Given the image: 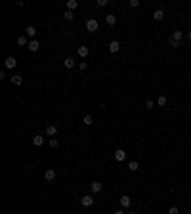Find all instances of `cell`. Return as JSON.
<instances>
[{"label":"cell","mask_w":191,"mask_h":214,"mask_svg":"<svg viewBox=\"0 0 191 214\" xmlns=\"http://www.w3.org/2000/svg\"><path fill=\"white\" fill-rule=\"evenodd\" d=\"M98 27H100V23L96 21V19H88V21H86V29L90 33H96V31H98Z\"/></svg>","instance_id":"cell-1"},{"label":"cell","mask_w":191,"mask_h":214,"mask_svg":"<svg viewBox=\"0 0 191 214\" xmlns=\"http://www.w3.org/2000/svg\"><path fill=\"white\" fill-rule=\"evenodd\" d=\"M90 189H92L94 193H100L101 189H103V184H101V182H92V184H90Z\"/></svg>","instance_id":"cell-2"},{"label":"cell","mask_w":191,"mask_h":214,"mask_svg":"<svg viewBox=\"0 0 191 214\" xmlns=\"http://www.w3.org/2000/svg\"><path fill=\"white\" fill-rule=\"evenodd\" d=\"M44 178H46V182H54V180H55V170H46V172H44Z\"/></svg>","instance_id":"cell-3"},{"label":"cell","mask_w":191,"mask_h":214,"mask_svg":"<svg viewBox=\"0 0 191 214\" xmlns=\"http://www.w3.org/2000/svg\"><path fill=\"white\" fill-rule=\"evenodd\" d=\"M4 65H6V69H14L15 65H17V61H15V57H6Z\"/></svg>","instance_id":"cell-4"},{"label":"cell","mask_w":191,"mask_h":214,"mask_svg":"<svg viewBox=\"0 0 191 214\" xmlns=\"http://www.w3.org/2000/svg\"><path fill=\"white\" fill-rule=\"evenodd\" d=\"M80 203H82V206H92V205H94V199H92L90 195H86V197H82V199H80Z\"/></svg>","instance_id":"cell-5"},{"label":"cell","mask_w":191,"mask_h":214,"mask_svg":"<svg viewBox=\"0 0 191 214\" xmlns=\"http://www.w3.org/2000/svg\"><path fill=\"white\" fill-rule=\"evenodd\" d=\"M118 50H120V44H118V40H113V42L109 44V52H111V54H115V52H118Z\"/></svg>","instance_id":"cell-6"},{"label":"cell","mask_w":191,"mask_h":214,"mask_svg":"<svg viewBox=\"0 0 191 214\" xmlns=\"http://www.w3.org/2000/svg\"><path fill=\"white\" fill-rule=\"evenodd\" d=\"M115 159H117L118 163H120V161H124V159H126V153H124L122 149H117V151H115Z\"/></svg>","instance_id":"cell-7"},{"label":"cell","mask_w":191,"mask_h":214,"mask_svg":"<svg viewBox=\"0 0 191 214\" xmlns=\"http://www.w3.org/2000/svg\"><path fill=\"white\" fill-rule=\"evenodd\" d=\"M130 203H132V201H130V197H128V195H122V197H120V206H122V208L130 206Z\"/></svg>","instance_id":"cell-8"},{"label":"cell","mask_w":191,"mask_h":214,"mask_svg":"<svg viewBox=\"0 0 191 214\" xmlns=\"http://www.w3.org/2000/svg\"><path fill=\"white\" fill-rule=\"evenodd\" d=\"M31 52H37L38 48H40V44H38V40H29V46H27Z\"/></svg>","instance_id":"cell-9"},{"label":"cell","mask_w":191,"mask_h":214,"mask_svg":"<svg viewBox=\"0 0 191 214\" xmlns=\"http://www.w3.org/2000/svg\"><path fill=\"white\" fill-rule=\"evenodd\" d=\"M170 38H172V40H176V42H182V38H183V33H182V31H174V33H172V37H170Z\"/></svg>","instance_id":"cell-10"},{"label":"cell","mask_w":191,"mask_h":214,"mask_svg":"<svg viewBox=\"0 0 191 214\" xmlns=\"http://www.w3.org/2000/svg\"><path fill=\"white\" fill-rule=\"evenodd\" d=\"M46 134H48V136H55V134H57V126H54V124L46 126Z\"/></svg>","instance_id":"cell-11"},{"label":"cell","mask_w":191,"mask_h":214,"mask_svg":"<svg viewBox=\"0 0 191 214\" xmlns=\"http://www.w3.org/2000/svg\"><path fill=\"white\" fill-rule=\"evenodd\" d=\"M163 17H164V12H163V10H155V12H153V19H155V21H161Z\"/></svg>","instance_id":"cell-12"},{"label":"cell","mask_w":191,"mask_h":214,"mask_svg":"<svg viewBox=\"0 0 191 214\" xmlns=\"http://www.w3.org/2000/svg\"><path fill=\"white\" fill-rule=\"evenodd\" d=\"M21 82H23V77H21V75H14V77H12V84H15V86H21Z\"/></svg>","instance_id":"cell-13"},{"label":"cell","mask_w":191,"mask_h":214,"mask_svg":"<svg viewBox=\"0 0 191 214\" xmlns=\"http://www.w3.org/2000/svg\"><path fill=\"white\" fill-rule=\"evenodd\" d=\"M25 31H27V37H31L33 40H35V35H37V29L33 27V25H29V27L25 29Z\"/></svg>","instance_id":"cell-14"},{"label":"cell","mask_w":191,"mask_h":214,"mask_svg":"<svg viewBox=\"0 0 191 214\" xmlns=\"http://www.w3.org/2000/svg\"><path fill=\"white\" fill-rule=\"evenodd\" d=\"M63 65H65L67 69H73V67H75V61H73V57H65V59H63Z\"/></svg>","instance_id":"cell-15"},{"label":"cell","mask_w":191,"mask_h":214,"mask_svg":"<svg viewBox=\"0 0 191 214\" xmlns=\"http://www.w3.org/2000/svg\"><path fill=\"white\" fill-rule=\"evenodd\" d=\"M105 21H107V25H115V23H117V15H115V14H109L107 17H105Z\"/></svg>","instance_id":"cell-16"},{"label":"cell","mask_w":191,"mask_h":214,"mask_svg":"<svg viewBox=\"0 0 191 214\" xmlns=\"http://www.w3.org/2000/svg\"><path fill=\"white\" fill-rule=\"evenodd\" d=\"M138 168H140V164H138V161H130V163H128V170H132V172H136Z\"/></svg>","instance_id":"cell-17"},{"label":"cell","mask_w":191,"mask_h":214,"mask_svg":"<svg viewBox=\"0 0 191 214\" xmlns=\"http://www.w3.org/2000/svg\"><path fill=\"white\" fill-rule=\"evenodd\" d=\"M33 143H35L37 147H40L42 143H44V138H42V136H35V138H33Z\"/></svg>","instance_id":"cell-18"},{"label":"cell","mask_w":191,"mask_h":214,"mask_svg":"<svg viewBox=\"0 0 191 214\" xmlns=\"http://www.w3.org/2000/svg\"><path fill=\"white\" fill-rule=\"evenodd\" d=\"M77 6H78L77 0H69V2H67V10H69V12H73V10L77 8Z\"/></svg>","instance_id":"cell-19"},{"label":"cell","mask_w":191,"mask_h":214,"mask_svg":"<svg viewBox=\"0 0 191 214\" xmlns=\"http://www.w3.org/2000/svg\"><path fill=\"white\" fill-rule=\"evenodd\" d=\"M78 55H80V57H86L88 55V46H80V48H78Z\"/></svg>","instance_id":"cell-20"},{"label":"cell","mask_w":191,"mask_h":214,"mask_svg":"<svg viewBox=\"0 0 191 214\" xmlns=\"http://www.w3.org/2000/svg\"><path fill=\"white\" fill-rule=\"evenodd\" d=\"M82 123L86 124V126H90V124L94 123V118H92V115H84V118H82Z\"/></svg>","instance_id":"cell-21"},{"label":"cell","mask_w":191,"mask_h":214,"mask_svg":"<svg viewBox=\"0 0 191 214\" xmlns=\"http://www.w3.org/2000/svg\"><path fill=\"white\" fill-rule=\"evenodd\" d=\"M157 103H159L161 107H163V105H166V103H168V100H166V96H159V100H157Z\"/></svg>","instance_id":"cell-22"},{"label":"cell","mask_w":191,"mask_h":214,"mask_svg":"<svg viewBox=\"0 0 191 214\" xmlns=\"http://www.w3.org/2000/svg\"><path fill=\"white\" fill-rule=\"evenodd\" d=\"M17 44H19V46H29L27 37H19V38H17Z\"/></svg>","instance_id":"cell-23"},{"label":"cell","mask_w":191,"mask_h":214,"mask_svg":"<svg viewBox=\"0 0 191 214\" xmlns=\"http://www.w3.org/2000/svg\"><path fill=\"white\" fill-rule=\"evenodd\" d=\"M63 17L67 19V21H71V19L75 17V15H73V12H69V10H67V12H65V14H63Z\"/></svg>","instance_id":"cell-24"},{"label":"cell","mask_w":191,"mask_h":214,"mask_svg":"<svg viewBox=\"0 0 191 214\" xmlns=\"http://www.w3.org/2000/svg\"><path fill=\"white\" fill-rule=\"evenodd\" d=\"M78 69H80V71H86V69H88V63H86V61H80V63H78Z\"/></svg>","instance_id":"cell-25"},{"label":"cell","mask_w":191,"mask_h":214,"mask_svg":"<svg viewBox=\"0 0 191 214\" xmlns=\"http://www.w3.org/2000/svg\"><path fill=\"white\" fill-rule=\"evenodd\" d=\"M96 4L100 6V8H103V6H107V4H109V0H98Z\"/></svg>","instance_id":"cell-26"},{"label":"cell","mask_w":191,"mask_h":214,"mask_svg":"<svg viewBox=\"0 0 191 214\" xmlns=\"http://www.w3.org/2000/svg\"><path fill=\"white\" fill-rule=\"evenodd\" d=\"M128 6H130V8H138V6H140V2H138V0H130V2H128Z\"/></svg>","instance_id":"cell-27"},{"label":"cell","mask_w":191,"mask_h":214,"mask_svg":"<svg viewBox=\"0 0 191 214\" xmlns=\"http://www.w3.org/2000/svg\"><path fill=\"white\" fill-rule=\"evenodd\" d=\"M168 44L172 46V48H180V42H176V40H172V38H170L168 40Z\"/></svg>","instance_id":"cell-28"},{"label":"cell","mask_w":191,"mask_h":214,"mask_svg":"<svg viewBox=\"0 0 191 214\" xmlns=\"http://www.w3.org/2000/svg\"><path fill=\"white\" fill-rule=\"evenodd\" d=\"M57 143H59L57 138H52V140H50V147H57Z\"/></svg>","instance_id":"cell-29"},{"label":"cell","mask_w":191,"mask_h":214,"mask_svg":"<svg viewBox=\"0 0 191 214\" xmlns=\"http://www.w3.org/2000/svg\"><path fill=\"white\" fill-rule=\"evenodd\" d=\"M168 214H180V210H178V206H172V208L168 210Z\"/></svg>","instance_id":"cell-30"},{"label":"cell","mask_w":191,"mask_h":214,"mask_svg":"<svg viewBox=\"0 0 191 214\" xmlns=\"http://www.w3.org/2000/svg\"><path fill=\"white\" fill-rule=\"evenodd\" d=\"M153 105H155V103H153L151 100H147V101H145V107H147V109H153Z\"/></svg>","instance_id":"cell-31"},{"label":"cell","mask_w":191,"mask_h":214,"mask_svg":"<svg viewBox=\"0 0 191 214\" xmlns=\"http://www.w3.org/2000/svg\"><path fill=\"white\" fill-rule=\"evenodd\" d=\"M187 38H189V40H191V31H189V33H187Z\"/></svg>","instance_id":"cell-32"},{"label":"cell","mask_w":191,"mask_h":214,"mask_svg":"<svg viewBox=\"0 0 191 214\" xmlns=\"http://www.w3.org/2000/svg\"><path fill=\"white\" fill-rule=\"evenodd\" d=\"M115 214H124V212H122V210H117V212H115Z\"/></svg>","instance_id":"cell-33"},{"label":"cell","mask_w":191,"mask_h":214,"mask_svg":"<svg viewBox=\"0 0 191 214\" xmlns=\"http://www.w3.org/2000/svg\"><path fill=\"white\" fill-rule=\"evenodd\" d=\"M130 214H138V212H130Z\"/></svg>","instance_id":"cell-34"}]
</instances>
